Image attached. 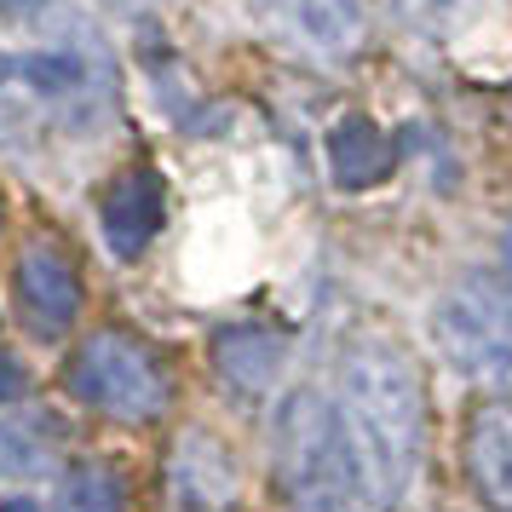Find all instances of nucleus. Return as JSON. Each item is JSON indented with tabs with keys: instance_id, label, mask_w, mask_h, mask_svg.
<instances>
[{
	"instance_id": "nucleus-8",
	"label": "nucleus",
	"mask_w": 512,
	"mask_h": 512,
	"mask_svg": "<svg viewBox=\"0 0 512 512\" xmlns=\"http://www.w3.org/2000/svg\"><path fill=\"white\" fill-rule=\"evenodd\" d=\"M167 495L179 512H225L236 501V455L213 432H185L167 461Z\"/></svg>"
},
{
	"instance_id": "nucleus-6",
	"label": "nucleus",
	"mask_w": 512,
	"mask_h": 512,
	"mask_svg": "<svg viewBox=\"0 0 512 512\" xmlns=\"http://www.w3.org/2000/svg\"><path fill=\"white\" fill-rule=\"evenodd\" d=\"M12 294H18V317L35 340H58L70 334L75 317H81V277H75V259L52 242V236H35L24 254H18V271H12Z\"/></svg>"
},
{
	"instance_id": "nucleus-5",
	"label": "nucleus",
	"mask_w": 512,
	"mask_h": 512,
	"mask_svg": "<svg viewBox=\"0 0 512 512\" xmlns=\"http://www.w3.org/2000/svg\"><path fill=\"white\" fill-rule=\"evenodd\" d=\"M271 472L294 501H317L346 484V438H340V415L323 392L300 386L282 397L277 426H271Z\"/></svg>"
},
{
	"instance_id": "nucleus-2",
	"label": "nucleus",
	"mask_w": 512,
	"mask_h": 512,
	"mask_svg": "<svg viewBox=\"0 0 512 512\" xmlns=\"http://www.w3.org/2000/svg\"><path fill=\"white\" fill-rule=\"evenodd\" d=\"M104 98L98 64L87 52H0V139L29 144L35 133H58L87 121Z\"/></svg>"
},
{
	"instance_id": "nucleus-12",
	"label": "nucleus",
	"mask_w": 512,
	"mask_h": 512,
	"mask_svg": "<svg viewBox=\"0 0 512 512\" xmlns=\"http://www.w3.org/2000/svg\"><path fill=\"white\" fill-rule=\"evenodd\" d=\"M294 12H300V29L311 47L334 52V58H346V52L363 47V0H294Z\"/></svg>"
},
{
	"instance_id": "nucleus-20",
	"label": "nucleus",
	"mask_w": 512,
	"mask_h": 512,
	"mask_svg": "<svg viewBox=\"0 0 512 512\" xmlns=\"http://www.w3.org/2000/svg\"><path fill=\"white\" fill-rule=\"evenodd\" d=\"M0 225H6V202H0Z\"/></svg>"
},
{
	"instance_id": "nucleus-4",
	"label": "nucleus",
	"mask_w": 512,
	"mask_h": 512,
	"mask_svg": "<svg viewBox=\"0 0 512 512\" xmlns=\"http://www.w3.org/2000/svg\"><path fill=\"white\" fill-rule=\"evenodd\" d=\"M70 392L87 409H98V415L139 426V420L162 415L173 386H167V369L156 363V351L144 346V340H133L127 328H98L75 351Z\"/></svg>"
},
{
	"instance_id": "nucleus-13",
	"label": "nucleus",
	"mask_w": 512,
	"mask_h": 512,
	"mask_svg": "<svg viewBox=\"0 0 512 512\" xmlns=\"http://www.w3.org/2000/svg\"><path fill=\"white\" fill-rule=\"evenodd\" d=\"M52 512H121V478L98 461L70 466L64 484H58V507Z\"/></svg>"
},
{
	"instance_id": "nucleus-10",
	"label": "nucleus",
	"mask_w": 512,
	"mask_h": 512,
	"mask_svg": "<svg viewBox=\"0 0 512 512\" xmlns=\"http://www.w3.org/2000/svg\"><path fill=\"white\" fill-rule=\"evenodd\" d=\"M461 455L478 501H489L495 512H512V397H495L472 415Z\"/></svg>"
},
{
	"instance_id": "nucleus-18",
	"label": "nucleus",
	"mask_w": 512,
	"mask_h": 512,
	"mask_svg": "<svg viewBox=\"0 0 512 512\" xmlns=\"http://www.w3.org/2000/svg\"><path fill=\"white\" fill-rule=\"evenodd\" d=\"M0 512H41V507H35V501H24V495H6V501H0Z\"/></svg>"
},
{
	"instance_id": "nucleus-17",
	"label": "nucleus",
	"mask_w": 512,
	"mask_h": 512,
	"mask_svg": "<svg viewBox=\"0 0 512 512\" xmlns=\"http://www.w3.org/2000/svg\"><path fill=\"white\" fill-rule=\"evenodd\" d=\"M35 6H47V0H0V18H24Z\"/></svg>"
},
{
	"instance_id": "nucleus-16",
	"label": "nucleus",
	"mask_w": 512,
	"mask_h": 512,
	"mask_svg": "<svg viewBox=\"0 0 512 512\" xmlns=\"http://www.w3.org/2000/svg\"><path fill=\"white\" fill-rule=\"evenodd\" d=\"M294 512H363V507H351V501H340V495H317V501H300Z\"/></svg>"
},
{
	"instance_id": "nucleus-15",
	"label": "nucleus",
	"mask_w": 512,
	"mask_h": 512,
	"mask_svg": "<svg viewBox=\"0 0 512 512\" xmlns=\"http://www.w3.org/2000/svg\"><path fill=\"white\" fill-rule=\"evenodd\" d=\"M18 392H24V374H18L12 357H0V403H6V397H18Z\"/></svg>"
},
{
	"instance_id": "nucleus-1",
	"label": "nucleus",
	"mask_w": 512,
	"mask_h": 512,
	"mask_svg": "<svg viewBox=\"0 0 512 512\" xmlns=\"http://www.w3.org/2000/svg\"><path fill=\"white\" fill-rule=\"evenodd\" d=\"M340 438L357 489L374 507H403L426 461V386L392 340H363L340 369Z\"/></svg>"
},
{
	"instance_id": "nucleus-9",
	"label": "nucleus",
	"mask_w": 512,
	"mask_h": 512,
	"mask_svg": "<svg viewBox=\"0 0 512 512\" xmlns=\"http://www.w3.org/2000/svg\"><path fill=\"white\" fill-rule=\"evenodd\" d=\"M328 173L340 190H369V185H386L397 167V139L380 127L374 116L363 110H346V116L328 127Z\"/></svg>"
},
{
	"instance_id": "nucleus-19",
	"label": "nucleus",
	"mask_w": 512,
	"mask_h": 512,
	"mask_svg": "<svg viewBox=\"0 0 512 512\" xmlns=\"http://www.w3.org/2000/svg\"><path fill=\"white\" fill-rule=\"evenodd\" d=\"M507 282H512V231H507Z\"/></svg>"
},
{
	"instance_id": "nucleus-11",
	"label": "nucleus",
	"mask_w": 512,
	"mask_h": 512,
	"mask_svg": "<svg viewBox=\"0 0 512 512\" xmlns=\"http://www.w3.org/2000/svg\"><path fill=\"white\" fill-rule=\"evenodd\" d=\"M282 357H288V340H282L277 328L265 323H242V328H225L219 340H213V369L219 380L242 397H259L277 386L282 374Z\"/></svg>"
},
{
	"instance_id": "nucleus-14",
	"label": "nucleus",
	"mask_w": 512,
	"mask_h": 512,
	"mask_svg": "<svg viewBox=\"0 0 512 512\" xmlns=\"http://www.w3.org/2000/svg\"><path fill=\"white\" fill-rule=\"evenodd\" d=\"M392 6L415 29H455V24L472 18V6H478V0H392Z\"/></svg>"
},
{
	"instance_id": "nucleus-3",
	"label": "nucleus",
	"mask_w": 512,
	"mask_h": 512,
	"mask_svg": "<svg viewBox=\"0 0 512 512\" xmlns=\"http://www.w3.org/2000/svg\"><path fill=\"white\" fill-rule=\"evenodd\" d=\"M432 340L461 380L512 392V282L489 271L455 282L432 311Z\"/></svg>"
},
{
	"instance_id": "nucleus-7",
	"label": "nucleus",
	"mask_w": 512,
	"mask_h": 512,
	"mask_svg": "<svg viewBox=\"0 0 512 512\" xmlns=\"http://www.w3.org/2000/svg\"><path fill=\"white\" fill-rule=\"evenodd\" d=\"M98 225H104V242L116 259H139L167 225V190L150 167H127L116 173L104 196H98Z\"/></svg>"
}]
</instances>
